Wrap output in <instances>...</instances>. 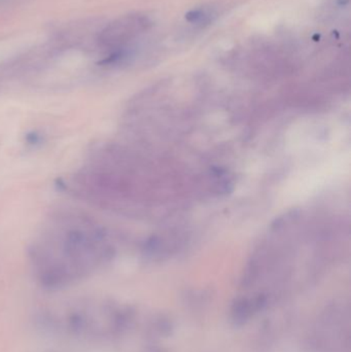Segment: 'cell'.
I'll return each mask as SVG.
<instances>
[{"label": "cell", "mask_w": 351, "mask_h": 352, "mask_svg": "<svg viewBox=\"0 0 351 352\" xmlns=\"http://www.w3.org/2000/svg\"><path fill=\"white\" fill-rule=\"evenodd\" d=\"M152 26V20L146 14H126L107 24L99 32L97 43L109 52L128 49Z\"/></svg>", "instance_id": "cell-4"}, {"label": "cell", "mask_w": 351, "mask_h": 352, "mask_svg": "<svg viewBox=\"0 0 351 352\" xmlns=\"http://www.w3.org/2000/svg\"><path fill=\"white\" fill-rule=\"evenodd\" d=\"M216 16H218V12H216V8L212 6H204L190 10L185 14V20L190 24L195 25V26L205 27L212 24L216 20Z\"/></svg>", "instance_id": "cell-5"}, {"label": "cell", "mask_w": 351, "mask_h": 352, "mask_svg": "<svg viewBox=\"0 0 351 352\" xmlns=\"http://www.w3.org/2000/svg\"><path fill=\"white\" fill-rule=\"evenodd\" d=\"M136 310L128 304L99 297H80L38 308L34 322L43 334L88 345H105L134 328Z\"/></svg>", "instance_id": "cell-2"}, {"label": "cell", "mask_w": 351, "mask_h": 352, "mask_svg": "<svg viewBox=\"0 0 351 352\" xmlns=\"http://www.w3.org/2000/svg\"><path fill=\"white\" fill-rule=\"evenodd\" d=\"M111 252L106 234L94 219L61 212L49 219L28 256L36 283L57 292L93 276L111 260Z\"/></svg>", "instance_id": "cell-1"}, {"label": "cell", "mask_w": 351, "mask_h": 352, "mask_svg": "<svg viewBox=\"0 0 351 352\" xmlns=\"http://www.w3.org/2000/svg\"><path fill=\"white\" fill-rule=\"evenodd\" d=\"M350 310L342 305L326 308L317 320L313 346L319 352H350Z\"/></svg>", "instance_id": "cell-3"}]
</instances>
